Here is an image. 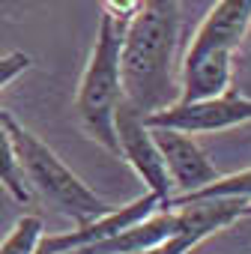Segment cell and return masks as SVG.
Instances as JSON below:
<instances>
[{"instance_id":"obj_1","label":"cell","mask_w":251,"mask_h":254,"mask_svg":"<svg viewBox=\"0 0 251 254\" xmlns=\"http://www.w3.org/2000/svg\"><path fill=\"white\" fill-rule=\"evenodd\" d=\"M180 0H141L120 45L123 99L144 117L180 102Z\"/></svg>"},{"instance_id":"obj_2","label":"cell","mask_w":251,"mask_h":254,"mask_svg":"<svg viewBox=\"0 0 251 254\" xmlns=\"http://www.w3.org/2000/svg\"><path fill=\"white\" fill-rule=\"evenodd\" d=\"M251 30V0H218L200 21L183 60L180 102H197L230 90L233 51Z\"/></svg>"},{"instance_id":"obj_3","label":"cell","mask_w":251,"mask_h":254,"mask_svg":"<svg viewBox=\"0 0 251 254\" xmlns=\"http://www.w3.org/2000/svg\"><path fill=\"white\" fill-rule=\"evenodd\" d=\"M123 30H126V24H120L117 18L102 12L99 39L93 45L90 63L81 75L78 96H75V114L84 126V132L93 141H99L105 150H111L114 156H120L114 117H117V105L123 102V78H120Z\"/></svg>"},{"instance_id":"obj_4","label":"cell","mask_w":251,"mask_h":254,"mask_svg":"<svg viewBox=\"0 0 251 254\" xmlns=\"http://www.w3.org/2000/svg\"><path fill=\"white\" fill-rule=\"evenodd\" d=\"M0 123L6 126V132H9V138H12V144H15L18 165H21L27 183H30L45 200H51L63 215H69V218H75L78 224H84V221L99 218V215H105V212L111 209L96 191H90V189L57 159V153H54L48 144H42L30 129H24V126H21L9 111H3V108H0Z\"/></svg>"},{"instance_id":"obj_5","label":"cell","mask_w":251,"mask_h":254,"mask_svg":"<svg viewBox=\"0 0 251 254\" xmlns=\"http://www.w3.org/2000/svg\"><path fill=\"white\" fill-rule=\"evenodd\" d=\"M174 209V230L156 248V254H188L206 236L230 227L239 218L251 215V197H200Z\"/></svg>"},{"instance_id":"obj_6","label":"cell","mask_w":251,"mask_h":254,"mask_svg":"<svg viewBox=\"0 0 251 254\" xmlns=\"http://www.w3.org/2000/svg\"><path fill=\"white\" fill-rule=\"evenodd\" d=\"M144 120H147V126H168V129H180L188 135L221 132V129H233V126L251 120V96H242L239 90L230 87L209 99L174 102L162 111L147 114Z\"/></svg>"},{"instance_id":"obj_7","label":"cell","mask_w":251,"mask_h":254,"mask_svg":"<svg viewBox=\"0 0 251 254\" xmlns=\"http://www.w3.org/2000/svg\"><path fill=\"white\" fill-rule=\"evenodd\" d=\"M114 129H117V144H120V156L135 168V174L147 183V191L159 194L162 203H168V197L174 194V183L168 174V165L159 153V144L150 132V126L144 120L141 111H135L129 102L117 105V117H114Z\"/></svg>"},{"instance_id":"obj_8","label":"cell","mask_w":251,"mask_h":254,"mask_svg":"<svg viewBox=\"0 0 251 254\" xmlns=\"http://www.w3.org/2000/svg\"><path fill=\"white\" fill-rule=\"evenodd\" d=\"M159 206H162L159 194L147 191V194H141L138 200L126 203V206H120V209H108L105 215L90 218V221L78 224V227H75V230H69V233L42 236V242H39L36 254H69V251L87 248V245H93V242H102V239H108V236H114V233L126 230V227H132V224L144 221V218H147V215H153Z\"/></svg>"},{"instance_id":"obj_9","label":"cell","mask_w":251,"mask_h":254,"mask_svg":"<svg viewBox=\"0 0 251 254\" xmlns=\"http://www.w3.org/2000/svg\"><path fill=\"white\" fill-rule=\"evenodd\" d=\"M150 132H153V138L159 144V153L168 165L171 183H174V189H180V194L194 191V189H200V186H206L218 177L215 165L206 159V153L197 147V141L188 132L168 129V126H150Z\"/></svg>"},{"instance_id":"obj_10","label":"cell","mask_w":251,"mask_h":254,"mask_svg":"<svg viewBox=\"0 0 251 254\" xmlns=\"http://www.w3.org/2000/svg\"><path fill=\"white\" fill-rule=\"evenodd\" d=\"M200 197H251V168L239 171V174H227V177L218 174L212 183H206L194 191L168 197V203H162V209H171V206H180L188 200H200Z\"/></svg>"},{"instance_id":"obj_11","label":"cell","mask_w":251,"mask_h":254,"mask_svg":"<svg viewBox=\"0 0 251 254\" xmlns=\"http://www.w3.org/2000/svg\"><path fill=\"white\" fill-rule=\"evenodd\" d=\"M0 186H3L12 194V200H18V203L30 200V183H27V177L18 165L15 144H12L3 123H0Z\"/></svg>"},{"instance_id":"obj_12","label":"cell","mask_w":251,"mask_h":254,"mask_svg":"<svg viewBox=\"0 0 251 254\" xmlns=\"http://www.w3.org/2000/svg\"><path fill=\"white\" fill-rule=\"evenodd\" d=\"M42 236H45L42 218L39 215H21L15 221V227L9 230V236L0 242V254H36Z\"/></svg>"},{"instance_id":"obj_13","label":"cell","mask_w":251,"mask_h":254,"mask_svg":"<svg viewBox=\"0 0 251 254\" xmlns=\"http://www.w3.org/2000/svg\"><path fill=\"white\" fill-rule=\"evenodd\" d=\"M30 66V57L27 54H6V57H0V87L3 84H9L15 75H21L24 69Z\"/></svg>"},{"instance_id":"obj_14","label":"cell","mask_w":251,"mask_h":254,"mask_svg":"<svg viewBox=\"0 0 251 254\" xmlns=\"http://www.w3.org/2000/svg\"><path fill=\"white\" fill-rule=\"evenodd\" d=\"M102 9L120 24H129V18L141 9V0H102Z\"/></svg>"},{"instance_id":"obj_15","label":"cell","mask_w":251,"mask_h":254,"mask_svg":"<svg viewBox=\"0 0 251 254\" xmlns=\"http://www.w3.org/2000/svg\"><path fill=\"white\" fill-rule=\"evenodd\" d=\"M245 63H251V60H245ZM233 75L239 81V93L251 96V66H233Z\"/></svg>"}]
</instances>
